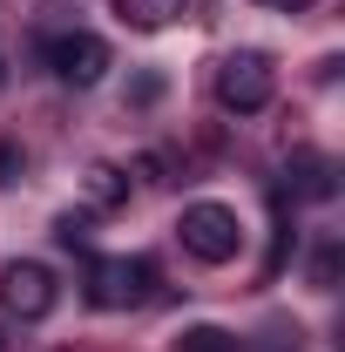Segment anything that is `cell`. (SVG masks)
Here are the masks:
<instances>
[{
	"label": "cell",
	"instance_id": "52a82bcc",
	"mask_svg": "<svg viewBox=\"0 0 345 352\" xmlns=\"http://www.w3.org/2000/svg\"><path fill=\"white\" fill-rule=\"evenodd\" d=\"M82 190L95 210H122L129 204V170H115V163H88L82 170Z\"/></svg>",
	"mask_w": 345,
	"mask_h": 352
},
{
	"label": "cell",
	"instance_id": "7a4b0ae2",
	"mask_svg": "<svg viewBox=\"0 0 345 352\" xmlns=\"http://www.w3.org/2000/svg\"><path fill=\"white\" fill-rule=\"evenodd\" d=\"M210 88H216V102H223L230 116H264L271 95H278V61H271L264 47H237V54L216 61Z\"/></svg>",
	"mask_w": 345,
	"mask_h": 352
},
{
	"label": "cell",
	"instance_id": "5b68a950",
	"mask_svg": "<svg viewBox=\"0 0 345 352\" xmlns=\"http://www.w3.org/2000/svg\"><path fill=\"white\" fill-rule=\"evenodd\" d=\"M54 305H61V285H54V271H47V264L21 258V264H7V271H0V311H7V318L41 325Z\"/></svg>",
	"mask_w": 345,
	"mask_h": 352
},
{
	"label": "cell",
	"instance_id": "8fae6325",
	"mask_svg": "<svg viewBox=\"0 0 345 352\" xmlns=\"http://www.w3.org/2000/svg\"><path fill=\"white\" fill-rule=\"evenodd\" d=\"M170 170H176L170 149H142V156H135V176H142V183H170Z\"/></svg>",
	"mask_w": 345,
	"mask_h": 352
},
{
	"label": "cell",
	"instance_id": "9a60e30c",
	"mask_svg": "<svg viewBox=\"0 0 345 352\" xmlns=\"http://www.w3.org/2000/svg\"><path fill=\"white\" fill-rule=\"evenodd\" d=\"M0 88H7V61H0Z\"/></svg>",
	"mask_w": 345,
	"mask_h": 352
},
{
	"label": "cell",
	"instance_id": "8992f818",
	"mask_svg": "<svg viewBox=\"0 0 345 352\" xmlns=\"http://www.w3.org/2000/svg\"><path fill=\"white\" fill-rule=\"evenodd\" d=\"M285 183H291V197L332 204V197H339V163H332V156H318V149H291V170H285Z\"/></svg>",
	"mask_w": 345,
	"mask_h": 352
},
{
	"label": "cell",
	"instance_id": "2e32d148",
	"mask_svg": "<svg viewBox=\"0 0 345 352\" xmlns=\"http://www.w3.org/2000/svg\"><path fill=\"white\" fill-rule=\"evenodd\" d=\"M0 352H7V339H0Z\"/></svg>",
	"mask_w": 345,
	"mask_h": 352
},
{
	"label": "cell",
	"instance_id": "5bb4252c",
	"mask_svg": "<svg viewBox=\"0 0 345 352\" xmlns=\"http://www.w3.org/2000/svg\"><path fill=\"white\" fill-rule=\"evenodd\" d=\"M264 7H304V0H264Z\"/></svg>",
	"mask_w": 345,
	"mask_h": 352
},
{
	"label": "cell",
	"instance_id": "277c9868",
	"mask_svg": "<svg viewBox=\"0 0 345 352\" xmlns=\"http://www.w3.org/2000/svg\"><path fill=\"white\" fill-rule=\"evenodd\" d=\"M41 61L54 68V82H68V88H95L102 75H109V68H115L109 41H102V34H88V28L47 34V41H41Z\"/></svg>",
	"mask_w": 345,
	"mask_h": 352
},
{
	"label": "cell",
	"instance_id": "3957f363",
	"mask_svg": "<svg viewBox=\"0 0 345 352\" xmlns=\"http://www.w3.org/2000/svg\"><path fill=\"white\" fill-rule=\"evenodd\" d=\"M176 237H183V251L197 264H230L244 251V217L230 210V204H183V217H176Z\"/></svg>",
	"mask_w": 345,
	"mask_h": 352
},
{
	"label": "cell",
	"instance_id": "ba28073f",
	"mask_svg": "<svg viewBox=\"0 0 345 352\" xmlns=\"http://www.w3.org/2000/svg\"><path fill=\"white\" fill-rule=\"evenodd\" d=\"M183 7H190V0H115V14H122L129 28H142V34H156V28L183 21Z\"/></svg>",
	"mask_w": 345,
	"mask_h": 352
},
{
	"label": "cell",
	"instance_id": "30bf717a",
	"mask_svg": "<svg viewBox=\"0 0 345 352\" xmlns=\"http://www.w3.org/2000/svg\"><path fill=\"white\" fill-rule=\"evenodd\" d=\"M54 244H61V251H88V244H95L88 217H75V210H68V217H54Z\"/></svg>",
	"mask_w": 345,
	"mask_h": 352
},
{
	"label": "cell",
	"instance_id": "7c38bea8",
	"mask_svg": "<svg viewBox=\"0 0 345 352\" xmlns=\"http://www.w3.org/2000/svg\"><path fill=\"white\" fill-rule=\"evenodd\" d=\"M311 285H318V292L339 285V244H318V258H311Z\"/></svg>",
	"mask_w": 345,
	"mask_h": 352
},
{
	"label": "cell",
	"instance_id": "9c48e42d",
	"mask_svg": "<svg viewBox=\"0 0 345 352\" xmlns=\"http://www.w3.org/2000/svg\"><path fill=\"white\" fill-rule=\"evenodd\" d=\"M176 352H244V339L223 332V325H183L176 332Z\"/></svg>",
	"mask_w": 345,
	"mask_h": 352
},
{
	"label": "cell",
	"instance_id": "6da1fadb",
	"mask_svg": "<svg viewBox=\"0 0 345 352\" xmlns=\"http://www.w3.org/2000/svg\"><path fill=\"white\" fill-rule=\"evenodd\" d=\"M88 305L95 311H135L149 305L156 292H163V271L156 258H142V251H122V258H88Z\"/></svg>",
	"mask_w": 345,
	"mask_h": 352
},
{
	"label": "cell",
	"instance_id": "4fadbf2b",
	"mask_svg": "<svg viewBox=\"0 0 345 352\" xmlns=\"http://www.w3.org/2000/svg\"><path fill=\"white\" fill-rule=\"evenodd\" d=\"M21 170H27V149H21V142H0V190L21 183Z\"/></svg>",
	"mask_w": 345,
	"mask_h": 352
}]
</instances>
